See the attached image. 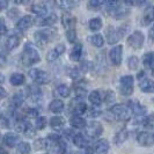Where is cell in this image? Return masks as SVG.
I'll return each instance as SVG.
<instances>
[{
    "label": "cell",
    "instance_id": "obj_1",
    "mask_svg": "<svg viewBox=\"0 0 154 154\" xmlns=\"http://www.w3.org/2000/svg\"><path fill=\"white\" fill-rule=\"evenodd\" d=\"M41 60L39 54L37 50L32 46L31 43H26V45L23 48L22 52V63L26 66H31L34 64H37Z\"/></svg>",
    "mask_w": 154,
    "mask_h": 154
},
{
    "label": "cell",
    "instance_id": "obj_43",
    "mask_svg": "<svg viewBox=\"0 0 154 154\" xmlns=\"http://www.w3.org/2000/svg\"><path fill=\"white\" fill-rule=\"evenodd\" d=\"M66 38L69 43H74L77 41V32L74 29H69L66 31Z\"/></svg>",
    "mask_w": 154,
    "mask_h": 154
},
{
    "label": "cell",
    "instance_id": "obj_16",
    "mask_svg": "<svg viewBox=\"0 0 154 154\" xmlns=\"http://www.w3.org/2000/svg\"><path fill=\"white\" fill-rule=\"evenodd\" d=\"M32 23H34V19L30 15H24L17 21L16 28L20 31H27L31 27Z\"/></svg>",
    "mask_w": 154,
    "mask_h": 154
},
{
    "label": "cell",
    "instance_id": "obj_52",
    "mask_svg": "<svg viewBox=\"0 0 154 154\" xmlns=\"http://www.w3.org/2000/svg\"><path fill=\"white\" fill-rule=\"evenodd\" d=\"M7 6H8V1H6V0H0V12L2 9H6Z\"/></svg>",
    "mask_w": 154,
    "mask_h": 154
},
{
    "label": "cell",
    "instance_id": "obj_14",
    "mask_svg": "<svg viewBox=\"0 0 154 154\" xmlns=\"http://www.w3.org/2000/svg\"><path fill=\"white\" fill-rule=\"evenodd\" d=\"M137 140L141 146H152L154 145V134L147 131H143L138 134Z\"/></svg>",
    "mask_w": 154,
    "mask_h": 154
},
{
    "label": "cell",
    "instance_id": "obj_21",
    "mask_svg": "<svg viewBox=\"0 0 154 154\" xmlns=\"http://www.w3.org/2000/svg\"><path fill=\"white\" fill-rule=\"evenodd\" d=\"M139 88L144 93H154V80L152 79H143L139 82Z\"/></svg>",
    "mask_w": 154,
    "mask_h": 154
},
{
    "label": "cell",
    "instance_id": "obj_7",
    "mask_svg": "<svg viewBox=\"0 0 154 154\" xmlns=\"http://www.w3.org/2000/svg\"><path fill=\"white\" fill-rule=\"evenodd\" d=\"M133 82L134 79L132 75H124L121 78V94L124 96H130L133 93Z\"/></svg>",
    "mask_w": 154,
    "mask_h": 154
},
{
    "label": "cell",
    "instance_id": "obj_25",
    "mask_svg": "<svg viewBox=\"0 0 154 154\" xmlns=\"http://www.w3.org/2000/svg\"><path fill=\"white\" fill-rule=\"evenodd\" d=\"M69 124L74 129H84V128L87 126L86 121L82 117H80V116H72L71 119H69Z\"/></svg>",
    "mask_w": 154,
    "mask_h": 154
},
{
    "label": "cell",
    "instance_id": "obj_5",
    "mask_svg": "<svg viewBox=\"0 0 154 154\" xmlns=\"http://www.w3.org/2000/svg\"><path fill=\"white\" fill-rule=\"evenodd\" d=\"M34 38H35V43L38 48H44V46L54 38V34L51 29L48 30H38L34 34Z\"/></svg>",
    "mask_w": 154,
    "mask_h": 154
},
{
    "label": "cell",
    "instance_id": "obj_44",
    "mask_svg": "<svg viewBox=\"0 0 154 154\" xmlns=\"http://www.w3.org/2000/svg\"><path fill=\"white\" fill-rule=\"evenodd\" d=\"M46 125V118L44 116H41V117H37L36 118V128L38 130H43Z\"/></svg>",
    "mask_w": 154,
    "mask_h": 154
},
{
    "label": "cell",
    "instance_id": "obj_26",
    "mask_svg": "<svg viewBox=\"0 0 154 154\" xmlns=\"http://www.w3.org/2000/svg\"><path fill=\"white\" fill-rule=\"evenodd\" d=\"M31 12L41 17H44L48 14V7L44 4H34L31 6Z\"/></svg>",
    "mask_w": 154,
    "mask_h": 154
},
{
    "label": "cell",
    "instance_id": "obj_42",
    "mask_svg": "<svg viewBox=\"0 0 154 154\" xmlns=\"http://www.w3.org/2000/svg\"><path fill=\"white\" fill-rule=\"evenodd\" d=\"M128 65H129V69H136L139 65V59L138 57L136 56H131L129 59H128Z\"/></svg>",
    "mask_w": 154,
    "mask_h": 154
},
{
    "label": "cell",
    "instance_id": "obj_2",
    "mask_svg": "<svg viewBox=\"0 0 154 154\" xmlns=\"http://www.w3.org/2000/svg\"><path fill=\"white\" fill-rule=\"evenodd\" d=\"M46 148L52 149L57 154H64L66 152V144L58 134H49L46 138Z\"/></svg>",
    "mask_w": 154,
    "mask_h": 154
},
{
    "label": "cell",
    "instance_id": "obj_56",
    "mask_svg": "<svg viewBox=\"0 0 154 154\" xmlns=\"http://www.w3.org/2000/svg\"><path fill=\"white\" fill-rule=\"evenodd\" d=\"M148 35H149V38L154 42V27L153 28H151V30H149V32H148Z\"/></svg>",
    "mask_w": 154,
    "mask_h": 154
},
{
    "label": "cell",
    "instance_id": "obj_22",
    "mask_svg": "<svg viewBox=\"0 0 154 154\" xmlns=\"http://www.w3.org/2000/svg\"><path fill=\"white\" fill-rule=\"evenodd\" d=\"M2 143L8 147H14L19 143V137L16 136L15 133L8 132L2 137Z\"/></svg>",
    "mask_w": 154,
    "mask_h": 154
},
{
    "label": "cell",
    "instance_id": "obj_27",
    "mask_svg": "<svg viewBox=\"0 0 154 154\" xmlns=\"http://www.w3.org/2000/svg\"><path fill=\"white\" fill-rule=\"evenodd\" d=\"M64 107H65V104H64V102L60 100H52L50 102V104H49L50 111H51V112H54V114L62 112L63 110H64Z\"/></svg>",
    "mask_w": 154,
    "mask_h": 154
},
{
    "label": "cell",
    "instance_id": "obj_50",
    "mask_svg": "<svg viewBox=\"0 0 154 154\" xmlns=\"http://www.w3.org/2000/svg\"><path fill=\"white\" fill-rule=\"evenodd\" d=\"M75 94H77L78 99H82L86 95V89L84 88H79V87H75Z\"/></svg>",
    "mask_w": 154,
    "mask_h": 154
},
{
    "label": "cell",
    "instance_id": "obj_17",
    "mask_svg": "<svg viewBox=\"0 0 154 154\" xmlns=\"http://www.w3.org/2000/svg\"><path fill=\"white\" fill-rule=\"evenodd\" d=\"M62 24L64 28L69 29H74L75 26V17L73 15H71V13L69 12H64L62 14Z\"/></svg>",
    "mask_w": 154,
    "mask_h": 154
},
{
    "label": "cell",
    "instance_id": "obj_55",
    "mask_svg": "<svg viewBox=\"0 0 154 154\" xmlns=\"http://www.w3.org/2000/svg\"><path fill=\"white\" fill-rule=\"evenodd\" d=\"M7 96V92H6V89L5 88H2L1 86H0V100L1 99H5Z\"/></svg>",
    "mask_w": 154,
    "mask_h": 154
},
{
    "label": "cell",
    "instance_id": "obj_40",
    "mask_svg": "<svg viewBox=\"0 0 154 154\" xmlns=\"http://www.w3.org/2000/svg\"><path fill=\"white\" fill-rule=\"evenodd\" d=\"M56 93L59 95V96H62V97H69V88L67 86L65 85H59L57 88H56Z\"/></svg>",
    "mask_w": 154,
    "mask_h": 154
},
{
    "label": "cell",
    "instance_id": "obj_60",
    "mask_svg": "<svg viewBox=\"0 0 154 154\" xmlns=\"http://www.w3.org/2000/svg\"><path fill=\"white\" fill-rule=\"evenodd\" d=\"M72 154H78V153H72Z\"/></svg>",
    "mask_w": 154,
    "mask_h": 154
},
{
    "label": "cell",
    "instance_id": "obj_31",
    "mask_svg": "<svg viewBox=\"0 0 154 154\" xmlns=\"http://www.w3.org/2000/svg\"><path fill=\"white\" fill-rule=\"evenodd\" d=\"M24 102V93L23 92H16L13 97H12V104L15 108H20Z\"/></svg>",
    "mask_w": 154,
    "mask_h": 154
},
{
    "label": "cell",
    "instance_id": "obj_41",
    "mask_svg": "<svg viewBox=\"0 0 154 154\" xmlns=\"http://www.w3.org/2000/svg\"><path fill=\"white\" fill-rule=\"evenodd\" d=\"M0 123L4 128H9L11 123H12V118L8 114H2L0 115Z\"/></svg>",
    "mask_w": 154,
    "mask_h": 154
},
{
    "label": "cell",
    "instance_id": "obj_53",
    "mask_svg": "<svg viewBox=\"0 0 154 154\" xmlns=\"http://www.w3.org/2000/svg\"><path fill=\"white\" fill-rule=\"evenodd\" d=\"M5 63H6V56L2 52H0V67H2L5 65Z\"/></svg>",
    "mask_w": 154,
    "mask_h": 154
},
{
    "label": "cell",
    "instance_id": "obj_23",
    "mask_svg": "<svg viewBox=\"0 0 154 154\" xmlns=\"http://www.w3.org/2000/svg\"><path fill=\"white\" fill-rule=\"evenodd\" d=\"M81 56H82V44L78 43L73 46V49L69 54V59L73 62H79L81 59Z\"/></svg>",
    "mask_w": 154,
    "mask_h": 154
},
{
    "label": "cell",
    "instance_id": "obj_51",
    "mask_svg": "<svg viewBox=\"0 0 154 154\" xmlns=\"http://www.w3.org/2000/svg\"><path fill=\"white\" fill-rule=\"evenodd\" d=\"M28 116H30V117H37L38 115V111L36 110V109H32V108H29L27 109V112H26Z\"/></svg>",
    "mask_w": 154,
    "mask_h": 154
},
{
    "label": "cell",
    "instance_id": "obj_20",
    "mask_svg": "<svg viewBox=\"0 0 154 154\" xmlns=\"http://www.w3.org/2000/svg\"><path fill=\"white\" fill-rule=\"evenodd\" d=\"M57 22V15L56 14H50V15H46L44 17H41L37 20L36 24L37 26H43V27H50L54 23Z\"/></svg>",
    "mask_w": 154,
    "mask_h": 154
},
{
    "label": "cell",
    "instance_id": "obj_46",
    "mask_svg": "<svg viewBox=\"0 0 154 154\" xmlns=\"http://www.w3.org/2000/svg\"><path fill=\"white\" fill-rule=\"evenodd\" d=\"M104 100H106L107 103L114 102V101H115V93L112 92V91H107V92H106V97H104Z\"/></svg>",
    "mask_w": 154,
    "mask_h": 154
},
{
    "label": "cell",
    "instance_id": "obj_48",
    "mask_svg": "<svg viewBox=\"0 0 154 154\" xmlns=\"http://www.w3.org/2000/svg\"><path fill=\"white\" fill-rule=\"evenodd\" d=\"M19 14H20V12H19L16 8H12V9H9V11H8V13H7L8 17H11L12 20H13V19H15V17H17Z\"/></svg>",
    "mask_w": 154,
    "mask_h": 154
},
{
    "label": "cell",
    "instance_id": "obj_19",
    "mask_svg": "<svg viewBox=\"0 0 154 154\" xmlns=\"http://www.w3.org/2000/svg\"><path fill=\"white\" fill-rule=\"evenodd\" d=\"M154 21V7L148 6L144 12V15L141 19V24L143 26H148Z\"/></svg>",
    "mask_w": 154,
    "mask_h": 154
},
{
    "label": "cell",
    "instance_id": "obj_24",
    "mask_svg": "<svg viewBox=\"0 0 154 154\" xmlns=\"http://www.w3.org/2000/svg\"><path fill=\"white\" fill-rule=\"evenodd\" d=\"M20 45V37L17 35H11L7 39H6V43H5V46L7 50H14L17 46Z\"/></svg>",
    "mask_w": 154,
    "mask_h": 154
},
{
    "label": "cell",
    "instance_id": "obj_10",
    "mask_svg": "<svg viewBox=\"0 0 154 154\" xmlns=\"http://www.w3.org/2000/svg\"><path fill=\"white\" fill-rule=\"evenodd\" d=\"M69 111L73 114V116H80L87 111V106L81 99L73 100L69 104Z\"/></svg>",
    "mask_w": 154,
    "mask_h": 154
},
{
    "label": "cell",
    "instance_id": "obj_6",
    "mask_svg": "<svg viewBox=\"0 0 154 154\" xmlns=\"http://www.w3.org/2000/svg\"><path fill=\"white\" fill-rule=\"evenodd\" d=\"M125 31H128V28L121 27V28L115 29L114 27H109V29L107 30V36H108L107 39H108V43L109 44H115V43H117V42L124 36Z\"/></svg>",
    "mask_w": 154,
    "mask_h": 154
},
{
    "label": "cell",
    "instance_id": "obj_47",
    "mask_svg": "<svg viewBox=\"0 0 154 154\" xmlns=\"http://www.w3.org/2000/svg\"><path fill=\"white\" fill-rule=\"evenodd\" d=\"M7 32V26L4 17H0V35H5Z\"/></svg>",
    "mask_w": 154,
    "mask_h": 154
},
{
    "label": "cell",
    "instance_id": "obj_49",
    "mask_svg": "<svg viewBox=\"0 0 154 154\" xmlns=\"http://www.w3.org/2000/svg\"><path fill=\"white\" fill-rule=\"evenodd\" d=\"M91 65H92V64L88 62V60H85V62L81 63V65H80V69H81L82 72H87L88 69L92 67Z\"/></svg>",
    "mask_w": 154,
    "mask_h": 154
},
{
    "label": "cell",
    "instance_id": "obj_37",
    "mask_svg": "<svg viewBox=\"0 0 154 154\" xmlns=\"http://www.w3.org/2000/svg\"><path fill=\"white\" fill-rule=\"evenodd\" d=\"M16 151H17V154H30L31 152V147L28 143H20L17 147H16Z\"/></svg>",
    "mask_w": 154,
    "mask_h": 154
},
{
    "label": "cell",
    "instance_id": "obj_39",
    "mask_svg": "<svg viewBox=\"0 0 154 154\" xmlns=\"http://www.w3.org/2000/svg\"><path fill=\"white\" fill-rule=\"evenodd\" d=\"M91 43L94 46H96V48H101V46L104 44V39H103V37L101 35L95 34V35L91 36Z\"/></svg>",
    "mask_w": 154,
    "mask_h": 154
},
{
    "label": "cell",
    "instance_id": "obj_9",
    "mask_svg": "<svg viewBox=\"0 0 154 154\" xmlns=\"http://www.w3.org/2000/svg\"><path fill=\"white\" fill-rule=\"evenodd\" d=\"M144 35H143V32H140V31H134V32H132L131 35L128 37L126 39V43H128V45L131 46L132 49H140L143 44H144Z\"/></svg>",
    "mask_w": 154,
    "mask_h": 154
},
{
    "label": "cell",
    "instance_id": "obj_34",
    "mask_svg": "<svg viewBox=\"0 0 154 154\" xmlns=\"http://www.w3.org/2000/svg\"><path fill=\"white\" fill-rule=\"evenodd\" d=\"M24 75L22 73H13L11 78H9V81L13 86H21L24 82Z\"/></svg>",
    "mask_w": 154,
    "mask_h": 154
},
{
    "label": "cell",
    "instance_id": "obj_28",
    "mask_svg": "<svg viewBox=\"0 0 154 154\" xmlns=\"http://www.w3.org/2000/svg\"><path fill=\"white\" fill-rule=\"evenodd\" d=\"M143 62H144V65L153 73L154 75V52H147L146 54H144Z\"/></svg>",
    "mask_w": 154,
    "mask_h": 154
},
{
    "label": "cell",
    "instance_id": "obj_36",
    "mask_svg": "<svg viewBox=\"0 0 154 154\" xmlns=\"http://www.w3.org/2000/svg\"><path fill=\"white\" fill-rule=\"evenodd\" d=\"M103 26V22L100 17H93L92 20L89 21V29L93 31H97L100 30Z\"/></svg>",
    "mask_w": 154,
    "mask_h": 154
},
{
    "label": "cell",
    "instance_id": "obj_59",
    "mask_svg": "<svg viewBox=\"0 0 154 154\" xmlns=\"http://www.w3.org/2000/svg\"><path fill=\"white\" fill-rule=\"evenodd\" d=\"M86 154H93V152H92V151H89V149H88V151H87V153H86Z\"/></svg>",
    "mask_w": 154,
    "mask_h": 154
},
{
    "label": "cell",
    "instance_id": "obj_13",
    "mask_svg": "<svg viewBox=\"0 0 154 154\" xmlns=\"http://www.w3.org/2000/svg\"><path fill=\"white\" fill-rule=\"evenodd\" d=\"M128 107L131 110L132 112L138 117H144L146 114V107H144L139 101H129Z\"/></svg>",
    "mask_w": 154,
    "mask_h": 154
},
{
    "label": "cell",
    "instance_id": "obj_3",
    "mask_svg": "<svg viewBox=\"0 0 154 154\" xmlns=\"http://www.w3.org/2000/svg\"><path fill=\"white\" fill-rule=\"evenodd\" d=\"M110 114L112 115V117L116 121L126 122L131 117V110L129 109L126 104H116L110 109Z\"/></svg>",
    "mask_w": 154,
    "mask_h": 154
},
{
    "label": "cell",
    "instance_id": "obj_29",
    "mask_svg": "<svg viewBox=\"0 0 154 154\" xmlns=\"http://www.w3.org/2000/svg\"><path fill=\"white\" fill-rule=\"evenodd\" d=\"M73 143L74 145L79 148H85L88 145V140L86 139V137L81 133H78V134H74L73 136Z\"/></svg>",
    "mask_w": 154,
    "mask_h": 154
},
{
    "label": "cell",
    "instance_id": "obj_4",
    "mask_svg": "<svg viewBox=\"0 0 154 154\" xmlns=\"http://www.w3.org/2000/svg\"><path fill=\"white\" fill-rule=\"evenodd\" d=\"M29 77L30 79L37 85H46L50 82V77L45 71L39 69H31L29 71Z\"/></svg>",
    "mask_w": 154,
    "mask_h": 154
},
{
    "label": "cell",
    "instance_id": "obj_30",
    "mask_svg": "<svg viewBox=\"0 0 154 154\" xmlns=\"http://www.w3.org/2000/svg\"><path fill=\"white\" fill-rule=\"evenodd\" d=\"M78 1H74V0H62V1H57L56 5L59 6V7L64 9V11H69L72 8L77 7L78 6Z\"/></svg>",
    "mask_w": 154,
    "mask_h": 154
},
{
    "label": "cell",
    "instance_id": "obj_33",
    "mask_svg": "<svg viewBox=\"0 0 154 154\" xmlns=\"http://www.w3.org/2000/svg\"><path fill=\"white\" fill-rule=\"evenodd\" d=\"M126 139H128V130H126L125 128H123V129H121V130L115 134L114 143L117 144V145H119V144L124 143Z\"/></svg>",
    "mask_w": 154,
    "mask_h": 154
},
{
    "label": "cell",
    "instance_id": "obj_18",
    "mask_svg": "<svg viewBox=\"0 0 154 154\" xmlns=\"http://www.w3.org/2000/svg\"><path fill=\"white\" fill-rule=\"evenodd\" d=\"M109 143L106 139H99L95 145H94V151L97 154H107L109 151Z\"/></svg>",
    "mask_w": 154,
    "mask_h": 154
},
{
    "label": "cell",
    "instance_id": "obj_45",
    "mask_svg": "<svg viewBox=\"0 0 154 154\" xmlns=\"http://www.w3.org/2000/svg\"><path fill=\"white\" fill-rule=\"evenodd\" d=\"M34 146L36 147V149L46 148V139H37V140L34 143Z\"/></svg>",
    "mask_w": 154,
    "mask_h": 154
},
{
    "label": "cell",
    "instance_id": "obj_35",
    "mask_svg": "<svg viewBox=\"0 0 154 154\" xmlns=\"http://www.w3.org/2000/svg\"><path fill=\"white\" fill-rule=\"evenodd\" d=\"M104 5H106V1L104 0H91L87 4V7H88V9H91V11H99Z\"/></svg>",
    "mask_w": 154,
    "mask_h": 154
},
{
    "label": "cell",
    "instance_id": "obj_57",
    "mask_svg": "<svg viewBox=\"0 0 154 154\" xmlns=\"http://www.w3.org/2000/svg\"><path fill=\"white\" fill-rule=\"evenodd\" d=\"M4 81H5V77L2 73H0V84H4Z\"/></svg>",
    "mask_w": 154,
    "mask_h": 154
},
{
    "label": "cell",
    "instance_id": "obj_54",
    "mask_svg": "<svg viewBox=\"0 0 154 154\" xmlns=\"http://www.w3.org/2000/svg\"><path fill=\"white\" fill-rule=\"evenodd\" d=\"M89 115L93 116V117H96V116L101 115V111L100 110H95V109H91L89 110Z\"/></svg>",
    "mask_w": 154,
    "mask_h": 154
},
{
    "label": "cell",
    "instance_id": "obj_12",
    "mask_svg": "<svg viewBox=\"0 0 154 154\" xmlns=\"http://www.w3.org/2000/svg\"><path fill=\"white\" fill-rule=\"evenodd\" d=\"M65 50H66V48H65L64 44H58V45H56L52 50H50V51L48 52V54H46V60H48V62H54V60H57V59L65 52Z\"/></svg>",
    "mask_w": 154,
    "mask_h": 154
},
{
    "label": "cell",
    "instance_id": "obj_32",
    "mask_svg": "<svg viewBox=\"0 0 154 154\" xmlns=\"http://www.w3.org/2000/svg\"><path fill=\"white\" fill-rule=\"evenodd\" d=\"M89 101L93 106L95 107H99L102 103V96H101L100 91H93L91 94H89Z\"/></svg>",
    "mask_w": 154,
    "mask_h": 154
},
{
    "label": "cell",
    "instance_id": "obj_38",
    "mask_svg": "<svg viewBox=\"0 0 154 154\" xmlns=\"http://www.w3.org/2000/svg\"><path fill=\"white\" fill-rule=\"evenodd\" d=\"M64 124H65V121H64L63 117L56 116V117H52V118L50 119V125H51V128H54V129H59V128H62Z\"/></svg>",
    "mask_w": 154,
    "mask_h": 154
},
{
    "label": "cell",
    "instance_id": "obj_8",
    "mask_svg": "<svg viewBox=\"0 0 154 154\" xmlns=\"http://www.w3.org/2000/svg\"><path fill=\"white\" fill-rule=\"evenodd\" d=\"M103 132V126L99 122H92L89 125L86 126V134L89 139L99 138Z\"/></svg>",
    "mask_w": 154,
    "mask_h": 154
},
{
    "label": "cell",
    "instance_id": "obj_58",
    "mask_svg": "<svg viewBox=\"0 0 154 154\" xmlns=\"http://www.w3.org/2000/svg\"><path fill=\"white\" fill-rule=\"evenodd\" d=\"M0 154H8L7 151L5 149V148H2V147H0Z\"/></svg>",
    "mask_w": 154,
    "mask_h": 154
},
{
    "label": "cell",
    "instance_id": "obj_15",
    "mask_svg": "<svg viewBox=\"0 0 154 154\" xmlns=\"http://www.w3.org/2000/svg\"><path fill=\"white\" fill-rule=\"evenodd\" d=\"M27 92H28L29 97H30L34 102H39V101L42 100V97H43V93L41 91V88L36 85L28 86V87H27Z\"/></svg>",
    "mask_w": 154,
    "mask_h": 154
},
{
    "label": "cell",
    "instance_id": "obj_11",
    "mask_svg": "<svg viewBox=\"0 0 154 154\" xmlns=\"http://www.w3.org/2000/svg\"><path fill=\"white\" fill-rule=\"evenodd\" d=\"M122 54H123V46L117 45L111 49V51L109 52V57L111 63L115 66H119L122 64Z\"/></svg>",
    "mask_w": 154,
    "mask_h": 154
}]
</instances>
